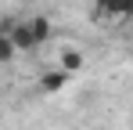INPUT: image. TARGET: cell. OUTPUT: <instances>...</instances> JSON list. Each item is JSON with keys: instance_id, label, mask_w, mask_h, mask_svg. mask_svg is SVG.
<instances>
[{"instance_id": "obj_1", "label": "cell", "mask_w": 133, "mask_h": 130, "mask_svg": "<svg viewBox=\"0 0 133 130\" xmlns=\"http://www.w3.org/2000/svg\"><path fill=\"white\" fill-rule=\"evenodd\" d=\"M97 22H130L133 18V0H97L94 4Z\"/></svg>"}, {"instance_id": "obj_2", "label": "cell", "mask_w": 133, "mask_h": 130, "mask_svg": "<svg viewBox=\"0 0 133 130\" xmlns=\"http://www.w3.org/2000/svg\"><path fill=\"white\" fill-rule=\"evenodd\" d=\"M65 83H68V72H65V69H58V65L47 69L43 76H40V90H43V94H61Z\"/></svg>"}, {"instance_id": "obj_3", "label": "cell", "mask_w": 133, "mask_h": 130, "mask_svg": "<svg viewBox=\"0 0 133 130\" xmlns=\"http://www.w3.org/2000/svg\"><path fill=\"white\" fill-rule=\"evenodd\" d=\"M25 22H29V33H32V43H36V47L50 40L54 25H50V18H47V15H32V18H25Z\"/></svg>"}, {"instance_id": "obj_4", "label": "cell", "mask_w": 133, "mask_h": 130, "mask_svg": "<svg viewBox=\"0 0 133 130\" xmlns=\"http://www.w3.org/2000/svg\"><path fill=\"white\" fill-rule=\"evenodd\" d=\"M58 69H65V72H79L83 65H87V58H83V51H76V47H65L61 54H58Z\"/></svg>"}, {"instance_id": "obj_5", "label": "cell", "mask_w": 133, "mask_h": 130, "mask_svg": "<svg viewBox=\"0 0 133 130\" xmlns=\"http://www.w3.org/2000/svg\"><path fill=\"white\" fill-rule=\"evenodd\" d=\"M15 54H18V43L11 40L7 33H0V65H11V62H15Z\"/></svg>"}]
</instances>
